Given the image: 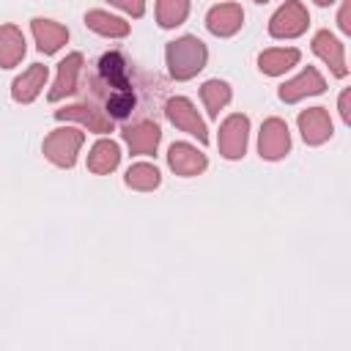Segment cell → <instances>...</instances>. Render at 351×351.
<instances>
[{
    "mask_svg": "<svg viewBox=\"0 0 351 351\" xmlns=\"http://www.w3.org/2000/svg\"><path fill=\"white\" fill-rule=\"evenodd\" d=\"M348 96H351V90L346 88V90L340 93V101H337V104H340V118H343L346 123H351V110H348Z\"/></svg>",
    "mask_w": 351,
    "mask_h": 351,
    "instance_id": "27",
    "label": "cell"
},
{
    "mask_svg": "<svg viewBox=\"0 0 351 351\" xmlns=\"http://www.w3.org/2000/svg\"><path fill=\"white\" fill-rule=\"evenodd\" d=\"M126 186H132V189H137V192H151V189H156L159 186V181H162V176H159V170L154 167V165H148V162H137V165H132L129 170H126Z\"/></svg>",
    "mask_w": 351,
    "mask_h": 351,
    "instance_id": "23",
    "label": "cell"
},
{
    "mask_svg": "<svg viewBox=\"0 0 351 351\" xmlns=\"http://www.w3.org/2000/svg\"><path fill=\"white\" fill-rule=\"evenodd\" d=\"M324 88H326V82H324L321 71L313 69V66H307L302 74H296L293 80H288V82L280 85V99H282L285 104H293V101H302V99H307V96L324 93Z\"/></svg>",
    "mask_w": 351,
    "mask_h": 351,
    "instance_id": "9",
    "label": "cell"
},
{
    "mask_svg": "<svg viewBox=\"0 0 351 351\" xmlns=\"http://www.w3.org/2000/svg\"><path fill=\"white\" fill-rule=\"evenodd\" d=\"M299 49H293V47H288V49H266V52H261L258 55V69L263 71V74H269V77H280V74H285L288 69H293L296 63H299Z\"/></svg>",
    "mask_w": 351,
    "mask_h": 351,
    "instance_id": "21",
    "label": "cell"
},
{
    "mask_svg": "<svg viewBox=\"0 0 351 351\" xmlns=\"http://www.w3.org/2000/svg\"><path fill=\"white\" fill-rule=\"evenodd\" d=\"M115 8H121V11H126L129 16H134V19H140L143 14H145V0H110Z\"/></svg>",
    "mask_w": 351,
    "mask_h": 351,
    "instance_id": "26",
    "label": "cell"
},
{
    "mask_svg": "<svg viewBox=\"0 0 351 351\" xmlns=\"http://www.w3.org/2000/svg\"><path fill=\"white\" fill-rule=\"evenodd\" d=\"M313 52L332 69L335 77H346L348 74V66H346V52H343V44L329 33V30H318L313 36Z\"/></svg>",
    "mask_w": 351,
    "mask_h": 351,
    "instance_id": "15",
    "label": "cell"
},
{
    "mask_svg": "<svg viewBox=\"0 0 351 351\" xmlns=\"http://www.w3.org/2000/svg\"><path fill=\"white\" fill-rule=\"evenodd\" d=\"M255 3H266V0H255Z\"/></svg>",
    "mask_w": 351,
    "mask_h": 351,
    "instance_id": "30",
    "label": "cell"
},
{
    "mask_svg": "<svg viewBox=\"0 0 351 351\" xmlns=\"http://www.w3.org/2000/svg\"><path fill=\"white\" fill-rule=\"evenodd\" d=\"M247 137H250V118L241 112L228 115L219 123V140H217L219 154L225 159H241L247 151Z\"/></svg>",
    "mask_w": 351,
    "mask_h": 351,
    "instance_id": "5",
    "label": "cell"
},
{
    "mask_svg": "<svg viewBox=\"0 0 351 351\" xmlns=\"http://www.w3.org/2000/svg\"><path fill=\"white\" fill-rule=\"evenodd\" d=\"M258 151L261 159L277 162L291 151V134H288V123L282 118H266L258 134Z\"/></svg>",
    "mask_w": 351,
    "mask_h": 351,
    "instance_id": "6",
    "label": "cell"
},
{
    "mask_svg": "<svg viewBox=\"0 0 351 351\" xmlns=\"http://www.w3.org/2000/svg\"><path fill=\"white\" fill-rule=\"evenodd\" d=\"M25 36L16 25H0V69H14L25 58Z\"/></svg>",
    "mask_w": 351,
    "mask_h": 351,
    "instance_id": "18",
    "label": "cell"
},
{
    "mask_svg": "<svg viewBox=\"0 0 351 351\" xmlns=\"http://www.w3.org/2000/svg\"><path fill=\"white\" fill-rule=\"evenodd\" d=\"M165 58H167L170 77L184 82V80L197 77V71L206 69L208 49H206V44L197 36H181V38H176V41L167 44Z\"/></svg>",
    "mask_w": 351,
    "mask_h": 351,
    "instance_id": "1",
    "label": "cell"
},
{
    "mask_svg": "<svg viewBox=\"0 0 351 351\" xmlns=\"http://www.w3.org/2000/svg\"><path fill=\"white\" fill-rule=\"evenodd\" d=\"M121 162V148L115 140H96L88 151V170L96 173V176H104V173H112Z\"/></svg>",
    "mask_w": 351,
    "mask_h": 351,
    "instance_id": "17",
    "label": "cell"
},
{
    "mask_svg": "<svg viewBox=\"0 0 351 351\" xmlns=\"http://www.w3.org/2000/svg\"><path fill=\"white\" fill-rule=\"evenodd\" d=\"M85 25L93 33L104 36V38H123V36H129V22L126 19L112 16L107 11H99V8H93V11L85 14Z\"/></svg>",
    "mask_w": 351,
    "mask_h": 351,
    "instance_id": "20",
    "label": "cell"
},
{
    "mask_svg": "<svg viewBox=\"0 0 351 351\" xmlns=\"http://www.w3.org/2000/svg\"><path fill=\"white\" fill-rule=\"evenodd\" d=\"M82 71V55L80 52H71L66 55L60 63H58V77L52 82V90L47 93L49 101H60L66 96H71L77 90V77Z\"/></svg>",
    "mask_w": 351,
    "mask_h": 351,
    "instance_id": "13",
    "label": "cell"
},
{
    "mask_svg": "<svg viewBox=\"0 0 351 351\" xmlns=\"http://www.w3.org/2000/svg\"><path fill=\"white\" fill-rule=\"evenodd\" d=\"M99 77L104 80L107 88H115V90L129 88V66H126L123 55L121 52H104L99 60Z\"/></svg>",
    "mask_w": 351,
    "mask_h": 351,
    "instance_id": "19",
    "label": "cell"
},
{
    "mask_svg": "<svg viewBox=\"0 0 351 351\" xmlns=\"http://www.w3.org/2000/svg\"><path fill=\"white\" fill-rule=\"evenodd\" d=\"M337 25H340V30H343V33H351V25H348V0H343V5H340Z\"/></svg>",
    "mask_w": 351,
    "mask_h": 351,
    "instance_id": "28",
    "label": "cell"
},
{
    "mask_svg": "<svg viewBox=\"0 0 351 351\" xmlns=\"http://www.w3.org/2000/svg\"><path fill=\"white\" fill-rule=\"evenodd\" d=\"M82 143H85V134L80 129H74V126H58V129H52L44 137L41 151H44V156L52 165H58V167H74Z\"/></svg>",
    "mask_w": 351,
    "mask_h": 351,
    "instance_id": "2",
    "label": "cell"
},
{
    "mask_svg": "<svg viewBox=\"0 0 351 351\" xmlns=\"http://www.w3.org/2000/svg\"><path fill=\"white\" fill-rule=\"evenodd\" d=\"M241 25H244V11L239 3H219L206 14V27L217 38H228L239 33Z\"/></svg>",
    "mask_w": 351,
    "mask_h": 351,
    "instance_id": "10",
    "label": "cell"
},
{
    "mask_svg": "<svg viewBox=\"0 0 351 351\" xmlns=\"http://www.w3.org/2000/svg\"><path fill=\"white\" fill-rule=\"evenodd\" d=\"M310 25V16H307V8L299 3V0H288L285 5H280L271 19H269V33L271 38H296L307 30Z\"/></svg>",
    "mask_w": 351,
    "mask_h": 351,
    "instance_id": "4",
    "label": "cell"
},
{
    "mask_svg": "<svg viewBox=\"0 0 351 351\" xmlns=\"http://www.w3.org/2000/svg\"><path fill=\"white\" fill-rule=\"evenodd\" d=\"M162 140V129L154 121H137L123 129V143L129 145L132 154L137 156H151L156 154V145Z\"/></svg>",
    "mask_w": 351,
    "mask_h": 351,
    "instance_id": "11",
    "label": "cell"
},
{
    "mask_svg": "<svg viewBox=\"0 0 351 351\" xmlns=\"http://www.w3.org/2000/svg\"><path fill=\"white\" fill-rule=\"evenodd\" d=\"M189 16V0H156V22L159 27L170 30L178 27Z\"/></svg>",
    "mask_w": 351,
    "mask_h": 351,
    "instance_id": "24",
    "label": "cell"
},
{
    "mask_svg": "<svg viewBox=\"0 0 351 351\" xmlns=\"http://www.w3.org/2000/svg\"><path fill=\"white\" fill-rule=\"evenodd\" d=\"M315 5H332V3H337V0H313Z\"/></svg>",
    "mask_w": 351,
    "mask_h": 351,
    "instance_id": "29",
    "label": "cell"
},
{
    "mask_svg": "<svg viewBox=\"0 0 351 351\" xmlns=\"http://www.w3.org/2000/svg\"><path fill=\"white\" fill-rule=\"evenodd\" d=\"M47 77H49L47 66L33 63L30 69H25V71L11 82V99L19 101V104H30V101H36L38 93H41V88H44V82H47Z\"/></svg>",
    "mask_w": 351,
    "mask_h": 351,
    "instance_id": "14",
    "label": "cell"
},
{
    "mask_svg": "<svg viewBox=\"0 0 351 351\" xmlns=\"http://www.w3.org/2000/svg\"><path fill=\"white\" fill-rule=\"evenodd\" d=\"M165 115H167V121H170L176 129H181V132L197 137L200 145L208 143V129H206L203 118L197 115L195 104H192L186 96H173V99H167V104H165Z\"/></svg>",
    "mask_w": 351,
    "mask_h": 351,
    "instance_id": "3",
    "label": "cell"
},
{
    "mask_svg": "<svg viewBox=\"0 0 351 351\" xmlns=\"http://www.w3.org/2000/svg\"><path fill=\"white\" fill-rule=\"evenodd\" d=\"M55 118H58V121H74V123L85 126L88 132H99V134L112 132V118H110L104 110H99V107H93V104H88V101H82V104H69V107H63V110H55Z\"/></svg>",
    "mask_w": 351,
    "mask_h": 351,
    "instance_id": "7",
    "label": "cell"
},
{
    "mask_svg": "<svg viewBox=\"0 0 351 351\" xmlns=\"http://www.w3.org/2000/svg\"><path fill=\"white\" fill-rule=\"evenodd\" d=\"M132 110H134V93H132V88H123V90H112V93H107V99H104V112H107L112 121L126 118Z\"/></svg>",
    "mask_w": 351,
    "mask_h": 351,
    "instance_id": "25",
    "label": "cell"
},
{
    "mask_svg": "<svg viewBox=\"0 0 351 351\" xmlns=\"http://www.w3.org/2000/svg\"><path fill=\"white\" fill-rule=\"evenodd\" d=\"M299 132L307 145H321L332 137V118L324 107H310L299 112Z\"/></svg>",
    "mask_w": 351,
    "mask_h": 351,
    "instance_id": "12",
    "label": "cell"
},
{
    "mask_svg": "<svg viewBox=\"0 0 351 351\" xmlns=\"http://www.w3.org/2000/svg\"><path fill=\"white\" fill-rule=\"evenodd\" d=\"M30 27H33V38L38 44V52H44V55H55L69 41V30L60 22H55V19L36 16L30 22Z\"/></svg>",
    "mask_w": 351,
    "mask_h": 351,
    "instance_id": "16",
    "label": "cell"
},
{
    "mask_svg": "<svg viewBox=\"0 0 351 351\" xmlns=\"http://www.w3.org/2000/svg\"><path fill=\"white\" fill-rule=\"evenodd\" d=\"M167 165L176 176H184V178H192V176H200L206 167H208V159L203 151H197L192 143H173L167 148Z\"/></svg>",
    "mask_w": 351,
    "mask_h": 351,
    "instance_id": "8",
    "label": "cell"
},
{
    "mask_svg": "<svg viewBox=\"0 0 351 351\" xmlns=\"http://www.w3.org/2000/svg\"><path fill=\"white\" fill-rule=\"evenodd\" d=\"M230 96L233 93H230V85L225 80H206L200 85V99H203V104H206V110H208L211 118L219 115V110L230 101Z\"/></svg>",
    "mask_w": 351,
    "mask_h": 351,
    "instance_id": "22",
    "label": "cell"
}]
</instances>
